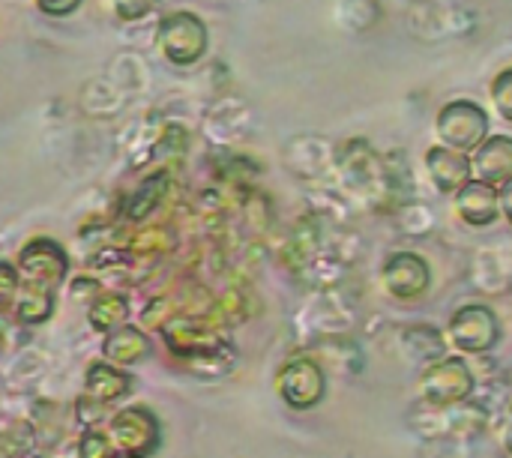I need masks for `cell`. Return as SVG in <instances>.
Instances as JSON below:
<instances>
[{
  "instance_id": "8fae6325",
  "label": "cell",
  "mask_w": 512,
  "mask_h": 458,
  "mask_svg": "<svg viewBox=\"0 0 512 458\" xmlns=\"http://www.w3.org/2000/svg\"><path fill=\"white\" fill-rule=\"evenodd\" d=\"M36 6L45 12V15H54V18H63L69 12H75L81 6V0H36Z\"/></svg>"
},
{
  "instance_id": "52a82bcc",
  "label": "cell",
  "mask_w": 512,
  "mask_h": 458,
  "mask_svg": "<svg viewBox=\"0 0 512 458\" xmlns=\"http://www.w3.org/2000/svg\"><path fill=\"white\" fill-rule=\"evenodd\" d=\"M474 177L489 186H504L512 180V138L510 135H489L471 156Z\"/></svg>"
},
{
  "instance_id": "277c9868",
  "label": "cell",
  "mask_w": 512,
  "mask_h": 458,
  "mask_svg": "<svg viewBox=\"0 0 512 458\" xmlns=\"http://www.w3.org/2000/svg\"><path fill=\"white\" fill-rule=\"evenodd\" d=\"M156 39H159L162 54L174 66H189V63L201 60V54L207 51V27L192 12H171V15H165L159 21Z\"/></svg>"
},
{
  "instance_id": "6da1fadb",
  "label": "cell",
  "mask_w": 512,
  "mask_h": 458,
  "mask_svg": "<svg viewBox=\"0 0 512 458\" xmlns=\"http://www.w3.org/2000/svg\"><path fill=\"white\" fill-rule=\"evenodd\" d=\"M435 129L444 147L468 156L489 138V111L474 99H453L438 111Z\"/></svg>"
},
{
  "instance_id": "4fadbf2b",
  "label": "cell",
  "mask_w": 512,
  "mask_h": 458,
  "mask_svg": "<svg viewBox=\"0 0 512 458\" xmlns=\"http://www.w3.org/2000/svg\"><path fill=\"white\" fill-rule=\"evenodd\" d=\"M498 207H501L504 219L512 225V180H507L504 186H498Z\"/></svg>"
},
{
  "instance_id": "3957f363",
  "label": "cell",
  "mask_w": 512,
  "mask_h": 458,
  "mask_svg": "<svg viewBox=\"0 0 512 458\" xmlns=\"http://www.w3.org/2000/svg\"><path fill=\"white\" fill-rule=\"evenodd\" d=\"M420 393L435 408L459 405V402L471 399V393H474V372L462 357H441L423 372Z\"/></svg>"
},
{
  "instance_id": "8992f818",
  "label": "cell",
  "mask_w": 512,
  "mask_h": 458,
  "mask_svg": "<svg viewBox=\"0 0 512 458\" xmlns=\"http://www.w3.org/2000/svg\"><path fill=\"white\" fill-rule=\"evenodd\" d=\"M426 174L441 195H456L468 180H474L471 156L450 150L444 144H435L426 150Z\"/></svg>"
},
{
  "instance_id": "ba28073f",
  "label": "cell",
  "mask_w": 512,
  "mask_h": 458,
  "mask_svg": "<svg viewBox=\"0 0 512 458\" xmlns=\"http://www.w3.org/2000/svg\"><path fill=\"white\" fill-rule=\"evenodd\" d=\"M456 213L462 222H468L471 228H489L498 216V189L483 183V180H468L459 192H456Z\"/></svg>"
},
{
  "instance_id": "30bf717a",
  "label": "cell",
  "mask_w": 512,
  "mask_h": 458,
  "mask_svg": "<svg viewBox=\"0 0 512 458\" xmlns=\"http://www.w3.org/2000/svg\"><path fill=\"white\" fill-rule=\"evenodd\" d=\"M489 93H492V105H495V111H498L507 123H512V66L501 69V72L492 78Z\"/></svg>"
},
{
  "instance_id": "7c38bea8",
  "label": "cell",
  "mask_w": 512,
  "mask_h": 458,
  "mask_svg": "<svg viewBox=\"0 0 512 458\" xmlns=\"http://www.w3.org/2000/svg\"><path fill=\"white\" fill-rule=\"evenodd\" d=\"M150 6H153V0H117V12L123 18H141Z\"/></svg>"
},
{
  "instance_id": "7a4b0ae2",
  "label": "cell",
  "mask_w": 512,
  "mask_h": 458,
  "mask_svg": "<svg viewBox=\"0 0 512 458\" xmlns=\"http://www.w3.org/2000/svg\"><path fill=\"white\" fill-rule=\"evenodd\" d=\"M447 336L456 351L462 354H486L501 339V321L492 306L486 303H465L453 312L447 324Z\"/></svg>"
},
{
  "instance_id": "5b68a950",
  "label": "cell",
  "mask_w": 512,
  "mask_h": 458,
  "mask_svg": "<svg viewBox=\"0 0 512 458\" xmlns=\"http://www.w3.org/2000/svg\"><path fill=\"white\" fill-rule=\"evenodd\" d=\"M381 279H384V288L393 300H402V303H411V300H420L429 285H432V270L426 264V258L414 255V252H396L384 261V270H381Z\"/></svg>"
},
{
  "instance_id": "9c48e42d",
  "label": "cell",
  "mask_w": 512,
  "mask_h": 458,
  "mask_svg": "<svg viewBox=\"0 0 512 458\" xmlns=\"http://www.w3.org/2000/svg\"><path fill=\"white\" fill-rule=\"evenodd\" d=\"M324 375L312 360H297L282 372V396L294 408H312L324 396Z\"/></svg>"
}]
</instances>
